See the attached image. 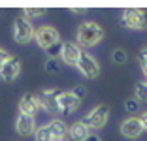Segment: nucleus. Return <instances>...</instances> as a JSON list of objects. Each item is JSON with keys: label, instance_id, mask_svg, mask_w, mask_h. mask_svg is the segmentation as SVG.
<instances>
[{"label": "nucleus", "instance_id": "obj_1", "mask_svg": "<svg viewBox=\"0 0 147 141\" xmlns=\"http://www.w3.org/2000/svg\"><path fill=\"white\" fill-rule=\"evenodd\" d=\"M104 38V30L92 21H85L78 28V45L81 47H94L96 43L102 42Z\"/></svg>", "mask_w": 147, "mask_h": 141}, {"label": "nucleus", "instance_id": "obj_2", "mask_svg": "<svg viewBox=\"0 0 147 141\" xmlns=\"http://www.w3.org/2000/svg\"><path fill=\"white\" fill-rule=\"evenodd\" d=\"M108 119H109V105L108 103H100V105L92 107L91 111H89V115L81 122L89 130H100L108 124Z\"/></svg>", "mask_w": 147, "mask_h": 141}, {"label": "nucleus", "instance_id": "obj_3", "mask_svg": "<svg viewBox=\"0 0 147 141\" xmlns=\"http://www.w3.org/2000/svg\"><path fill=\"white\" fill-rule=\"evenodd\" d=\"M121 23L126 28L132 30H145L147 28V11L140 8H130L125 9L121 15Z\"/></svg>", "mask_w": 147, "mask_h": 141}, {"label": "nucleus", "instance_id": "obj_4", "mask_svg": "<svg viewBox=\"0 0 147 141\" xmlns=\"http://www.w3.org/2000/svg\"><path fill=\"white\" fill-rule=\"evenodd\" d=\"M81 105V98L74 90H61L57 96V109L59 113H74Z\"/></svg>", "mask_w": 147, "mask_h": 141}, {"label": "nucleus", "instance_id": "obj_5", "mask_svg": "<svg viewBox=\"0 0 147 141\" xmlns=\"http://www.w3.org/2000/svg\"><path fill=\"white\" fill-rule=\"evenodd\" d=\"M34 40L42 49H49L61 42V34L53 26H40L38 30H34Z\"/></svg>", "mask_w": 147, "mask_h": 141}, {"label": "nucleus", "instance_id": "obj_6", "mask_svg": "<svg viewBox=\"0 0 147 141\" xmlns=\"http://www.w3.org/2000/svg\"><path fill=\"white\" fill-rule=\"evenodd\" d=\"M13 36H15V42L25 45L30 40H34V28H32L30 21L25 17H17L13 21Z\"/></svg>", "mask_w": 147, "mask_h": 141}, {"label": "nucleus", "instance_id": "obj_7", "mask_svg": "<svg viewBox=\"0 0 147 141\" xmlns=\"http://www.w3.org/2000/svg\"><path fill=\"white\" fill-rule=\"evenodd\" d=\"M19 73H21V60H19L17 56H13V55L0 66V77H2L6 83L15 81L19 77Z\"/></svg>", "mask_w": 147, "mask_h": 141}, {"label": "nucleus", "instance_id": "obj_8", "mask_svg": "<svg viewBox=\"0 0 147 141\" xmlns=\"http://www.w3.org/2000/svg\"><path fill=\"white\" fill-rule=\"evenodd\" d=\"M78 68L87 79H96V77L100 75L98 62H96L91 55H87V53H81V56H79V60H78Z\"/></svg>", "mask_w": 147, "mask_h": 141}, {"label": "nucleus", "instance_id": "obj_9", "mask_svg": "<svg viewBox=\"0 0 147 141\" xmlns=\"http://www.w3.org/2000/svg\"><path fill=\"white\" fill-rule=\"evenodd\" d=\"M143 132V126H142V120L138 117H128L121 122V134L128 139H136L140 137Z\"/></svg>", "mask_w": 147, "mask_h": 141}, {"label": "nucleus", "instance_id": "obj_10", "mask_svg": "<svg viewBox=\"0 0 147 141\" xmlns=\"http://www.w3.org/2000/svg\"><path fill=\"white\" fill-rule=\"evenodd\" d=\"M40 100L36 94H23V98L19 100V111L21 115H28V117H34L36 113L40 111Z\"/></svg>", "mask_w": 147, "mask_h": 141}, {"label": "nucleus", "instance_id": "obj_11", "mask_svg": "<svg viewBox=\"0 0 147 141\" xmlns=\"http://www.w3.org/2000/svg\"><path fill=\"white\" fill-rule=\"evenodd\" d=\"M81 49H79L78 43H72V42H64L61 47V56L64 60V64L68 66H78V60L81 56Z\"/></svg>", "mask_w": 147, "mask_h": 141}, {"label": "nucleus", "instance_id": "obj_12", "mask_svg": "<svg viewBox=\"0 0 147 141\" xmlns=\"http://www.w3.org/2000/svg\"><path fill=\"white\" fill-rule=\"evenodd\" d=\"M59 92H61V90H57V89L42 90V94L38 96L40 107L45 109L47 113H57V111H59V109H57V96H59Z\"/></svg>", "mask_w": 147, "mask_h": 141}, {"label": "nucleus", "instance_id": "obj_13", "mask_svg": "<svg viewBox=\"0 0 147 141\" xmlns=\"http://www.w3.org/2000/svg\"><path fill=\"white\" fill-rule=\"evenodd\" d=\"M15 130H17L19 136L26 137V136H32L36 132V120L34 117H28V115H21L19 113L17 120H15Z\"/></svg>", "mask_w": 147, "mask_h": 141}, {"label": "nucleus", "instance_id": "obj_14", "mask_svg": "<svg viewBox=\"0 0 147 141\" xmlns=\"http://www.w3.org/2000/svg\"><path fill=\"white\" fill-rule=\"evenodd\" d=\"M68 134H70V137L76 139V141H85L87 136H89V128L79 120V122H74L72 126L68 128Z\"/></svg>", "mask_w": 147, "mask_h": 141}, {"label": "nucleus", "instance_id": "obj_15", "mask_svg": "<svg viewBox=\"0 0 147 141\" xmlns=\"http://www.w3.org/2000/svg\"><path fill=\"white\" fill-rule=\"evenodd\" d=\"M47 128L53 136V141L62 139V137H66V134H68V128H66V124L62 122V120H51V122L47 124Z\"/></svg>", "mask_w": 147, "mask_h": 141}, {"label": "nucleus", "instance_id": "obj_16", "mask_svg": "<svg viewBox=\"0 0 147 141\" xmlns=\"http://www.w3.org/2000/svg\"><path fill=\"white\" fill-rule=\"evenodd\" d=\"M34 139H36V141H53V136H51V132H49L47 124H45V126H40V128H36Z\"/></svg>", "mask_w": 147, "mask_h": 141}, {"label": "nucleus", "instance_id": "obj_17", "mask_svg": "<svg viewBox=\"0 0 147 141\" xmlns=\"http://www.w3.org/2000/svg\"><path fill=\"white\" fill-rule=\"evenodd\" d=\"M45 13H47V9H45V8H25V9H23V15H25V19L42 17V15H45Z\"/></svg>", "mask_w": 147, "mask_h": 141}, {"label": "nucleus", "instance_id": "obj_18", "mask_svg": "<svg viewBox=\"0 0 147 141\" xmlns=\"http://www.w3.org/2000/svg\"><path fill=\"white\" fill-rule=\"evenodd\" d=\"M136 100L138 102H147V81L136 85Z\"/></svg>", "mask_w": 147, "mask_h": 141}, {"label": "nucleus", "instance_id": "obj_19", "mask_svg": "<svg viewBox=\"0 0 147 141\" xmlns=\"http://www.w3.org/2000/svg\"><path fill=\"white\" fill-rule=\"evenodd\" d=\"M126 51L125 49H113V53H111V60L115 62V64H125L126 62Z\"/></svg>", "mask_w": 147, "mask_h": 141}, {"label": "nucleus", "instance_id": "obj_20", "mask_svg": "<svg viewBox=\"0 0 147 141\" xmlns=\"http://www.w3.org/2000/svg\"><path fill=\"white\" fill-rule=\"evenodd\" d=\"M59 62H57L55 58H49L47 62H45V72L47 73H59Z\"/></svg>", "mask_w": 147, "mask_h": 141}, {"label": "nucleus", "instance_id": "obj_21", "mask_svg": "<svg viewBox=\"0 0 147 141\" xmlns=\"http://www.w3.org/2000/svg\"><path fill=\"white\" fill-rule=\"evenodd\" d=\"M138 105H140V102H138V100H132V98H128L125 102L126 111H138Z\"/></svg>", "mask_w": 147, "mask_h": 141}, {"label": "nucleus", "instance_id": "obj_22", "mask_svg": "<svg viewBox=\"0 0 147 141\" xmlns=\"http://www.w3.org/2000/svg\"><path fill=\"white\" fill-rule=\"evenodd\" d=\"M61 47H62V45H61ZM61 47H59V43H57V45H53V47H49V49H45V51H47V55H49V58H55V56L61 53Z\"/></svg>", "mask_w": 147, "mask_h": 141}, {"label": "nucleus", "instance_id": "obj_23", "mask_svg": "<svg viewBox=\"0 0 147 141\" xmlns=\"http://www.w3.org/2000/svg\"><path fill=\"white\" fill-rule=\"evenodd\" d=\"M9 56H11V55H9V53H8V51H6L4 47H0V66L4 64V62H6V60H8V58H9Z\"/></svg>", "mask_w": 147, "mask_h": 141}, {"label": "nucleus", "instance_id": "obj_24", "mask_svg": "<svg viewBox=\"0 0 147 141\" xmlns=\"http://www.w3.org/2000/svg\"><path fill=\"white\" fill-rule=\"evenodd\" d=\"M138 60H140V64H142V70H143V73H145V77H147V58L142 55V53H140Z\"/></svg>", "mask_w": 147, "mask_h": 141}, {"label": "nucleus", "instance_id": "obj_25", "mask_svg": "<svg viewBox=\"0 0 147 141\" xmlns=\"http://www.w3.org/2000/svg\"><path fill=\"white\" fill-rule=\"evenodd\" d=\"M140 120H142V126H143V130H147V111L143 113L142 117H140Z\"/></svg>", "mask_w": 147, "mask_h": 141}, {"label": "nucleus", "instance_id": "obj_26", "mask_svg": "<svg viewBox=\"0 0 147 141\" xmlns=\"http://www.w3.org/2000/svg\"><path fill=\"white\" fill-rule=\"evenodd\" d=\"M85 141H102V139H100V137L96 136V134H89V136H87V139H85Z\"/></svg>", "mask_w": 147, "mask_h": 141}, {"label": "nucleus", "instance_id": "obj_27", "mask_svg": "<svg viewBox=\"0 0 147 141\" xmlns=\"http://www.w3.org/2000/svg\"><path fill=\"white\" fill-rule=\"evenodd\" d=\"M70 11H72V13H85L87 9H79V8H70Z\"/></svg>", "mask_w": 147, "mask_h": 141}, {"label": "nucleus", "instance_id": "obj_28", "mask_svg": "<svg viewBox=\"0 0 147 141\" xmlns=\"http://www.w3.org/2000/svg\"><path fill=\"white\" fill-rule=\"evenodd\" d=\"M142 55H143V56H145V58H147V45L143 47V51H142Z\"/></svg>", "mask_w": 147, "mask_h": 141}, {"label": "nucleus", "instance_id": "obj_29", "mask_svg": "<svg viewBox=\"0 0 147 141\" xmlns=\"http://www.w3.org/2000/svg\"><path fill=\"white\" fill-rule=\"evenodd\" d=\"M57 141H68V139H66V137H62V139H57Z\"/></svg>", "mask_w": 147, "mask_h": 141}]
</instances>
